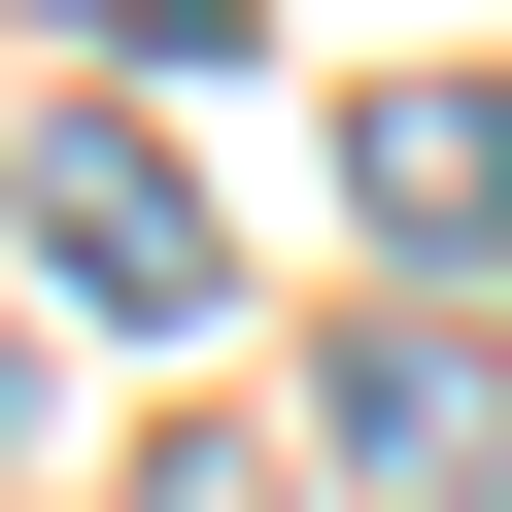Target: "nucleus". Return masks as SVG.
Returning <instances> with one entry per match:
<instances>
[{
	"label": "nucleus",
	"mask_w": 512,
	"mask_h": 512,
	"mask_svg": "<svg viewBox=\"0 0 512 512\" xmlns=\"http://www.w3.org/2000/svg\"><path fill=\"white\" fill-rule=\"evenodd\" d=\"M342 478H376V512H478V478H512V376H478V308H376V342H342Z\"/></svg>",
	"instance_id": "1"
},
{
	"label": "nucleus",
	"mask_w": 512,
	"mask_h": 512,
	"mask_svg": "<svg viewBox=\"0 0 512 512\" xmlns=\"http://www.w3.org/2000/svg\"><path fill=\"white\" fill-rule=\"evenodd\" d=\"M0 205H35V274H69L103 342H171V308H205V205H171L137 137H35V171H0Z\"/></svg>",
	"instance_id": "2"
},
{
	"label": "nucleus",
	"mask_w": 512,
	"mask_h": 512,
	"mask_svg": "<svg viewBox=\"0 0 512 512\" xmlns=\"http://www.w3.org/2000/svg\"><path fill=\"white\" fill-rule=\"evenodd\" d=\"M342 171H376V274H410V308H444V274H512V103H478V69H410Z\"/></svg>",
	"instance_id": "3"
},
{
	"label": "nucleus",
	"mask_w": 512,
	"mask_h": 512,
	"mask_svg": "<svg viewBox=\"0 0 512 512\" xmlns=\"http://www.w3.org/2000/svg\"><path fill=\"white\" fill-rule=\"evenodd\" d=\"M103 35H137V69H171V35H205V0H103Z\"/></svg>",
	"instance_id": "4"
}]
</instances>
